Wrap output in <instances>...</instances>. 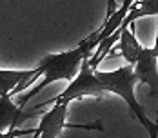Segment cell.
I'll list each match as a JSON object with an SVG mask.
<instances>
[{
	"label": "cell",
	"mask_w": 158,
	"mask_h": 138,
	"mask_svg": "<svg viewBox=\"0 0 158 138\" xmlns=\"http://www.w3.org/2000/svg\"><path fill=\"white\" fill-rule=\"evenodd\" d=\"M136 77L133 73V65H124L116 71H95L89 67L87 58L80 64L78 75L69 82V86L64 89L58 96L48 100L46 104H69L71 100H77L82 96H104L106 93H114L124 98L129 109L135 113V116L140 120L143 127L147 129L149 136H156L158 129L156 123H153L147 115L143 113L142 106L138 104L135 96V86H136Z\"/></svg>",
	"instance_id": "6da1fadb"
},
{
	"label": "cell",
	"mask_w": 158,
	"mask_h": 138,
	"mask_svg": "<svg viewBox=\"0 0 158 138\" xmlns=\"http://www.w3.org/2000/svg\"><path fill=\"white\" fill-rule=\"evenodd\" d=\"M91 51L93 49H89V46L85 44V40H82L75 49H69V51H64V53H56V55H46L42 58V62H40V65H38V69L44 75V80L38 82L31 91H27L18 100V107L24 109L26 102H29L35 94H38L44 87H48L49 84H53V82H58V80L71 82L73 78L78 75L80 64L85 58L91 56Z\"/></svg>",
	"instance_id": "7a4b0ae2"
},
{
	"label": "cell",
	"mask_w": 158,
	"mask_h": 138,
	"mask_svg": "<svg viewBox=\"0 0 158 138\" xmlns=\"http://www.w3.org/2000/svg\"><path fill=\"white\" fill-rule=\"evenodd\" d=\"M67 107L69 104H55L46 115H42L38 127H35V131L38 133V138H56L62 129L65 127H75V129H95V131H104L102 123H87V125H71L67 123Z\"/></svg>",
	"instance_id": "3957f363"
},
{
	"label": "cell",
	"mask_w": 158,
	"mask_h": 138,
	"mask_svg": "<svg viewBox=\"0 0 158 138\" xmlns=\"http://www.w3.org/2000/svg\"><path fill=\"white\" fill-rule=\"evenodd\" d=\"M133 73L138 82L149 86L151 94L158 93V71H156V47H142L138 58L133 65Z\"/></svg>",
	"instance_id": "277c9868"
},
{
	"label": "cell",
	"mask_w": 158,
	"mask_h": 138,
	"mask_svg": "<svg viewBox=\"0 0 158 138\" xmlns=\"http://www.w3.org/2000/svg\"><path fill=\"white\" fill-rule=\"evenodd\" d=\"M135 22H129L124 18V22L120 24V36H118V53L124 56L127 65H135V62L138 58L142 46L135 36Z\"/></svg>",
	"instance_id": "5b68a950"
},
{
	"label": "cell",
	"mask_w": 158,
	"mask_h": 138,
	"mask_svg": "<svg viewBox=\"0 0 158 138\" xmlns=\"http://www.w3.org/2000/svg\"><path fill=\"white\" fill-rule=\"evenodd\" d=\"M36 111L22 113V109L11 102V96H0V133H6L9 127H16L18 122L33 116Z\"/></svg>",
	"instance_id": "8992f818"
},
{
	"label": "cell",
	"mask_w": 158,
	"mask_h": 138,
	"mask_svg": "<svg viewBox=\"0 0 158 138\" xmlns=\"http://www.w3.org/2000/svg\"><path fill=\"white\" fill-rule=\"evenodd\" d=\"M35 75V69L31 71H13V69H0V96H11L24 80L31 78Z\"/></svg>",
	"instance_id": "52a82bcc"
},
{
	"label": "cell",
	"mask_w": 158,
	"mask_h": 138,
	"mask_svg": "<svg viewBox=\"0 0 158 138\" xmlns=\"http://www.w3.org/2000/svg\"><path fill=\"white\" fill-rule=\"evenodd\" d=\"M35 129H16V127H9L2 138H16V136H26V135H33Z\"/></svg>",
	"instance_id": "ba28073f"
},
{
	"label": "cell",
	"mask_w": 158,
	"mask_h": 138,
	"mask_svg": "<svg viewBox=\"0 0 158 138\" xmlns=\"http://www.w3.org/2000/svg\"><path fill=\"white\" fill-rule=\"evenodd\" d=\"M114 11H116V0H107V13H106V20H107Z\"/></svg>",
	"instance_id": "9c48e42d"
},
{
	"label": "cell",
	"mask_w": 158,
	"mask_h": 138,
	"mask_svg": "<svg viewBox=\"0 0 158 138\" xmlns=\"http://www.w3.org/2000/svg\"><path fill=\"white\" fill-rule=\"evenodd\" d=\"M33 138H38V133H36V131H35V133H33Z\"/></svg>",
	"instance_id": "30bf717a"
},
{
	"label": "cell",
	"mask_w": 158,
	"mask_h": 138,
	"mask_svg": "<svg viewBox=\"0 0 158 138\" xmlns=\"http://www.w3.org/2000/svg\"><path fill=\"white\" fill-rule=\"evenodd\" d=\"M2 136H4V133H0V138H2Z\"/></svg>",
	"instance_id": "8fae6325"
},
{
	"label": "cell",
	"mask_w": 158,
	"mask_h": 138,
	"mask_svg": "<svg viewBox=\"0 0 158 138\" xmlns=\"http://www.w3.org/2000/svg\"><path fill=\"white\" fill-rule=\"evenodd\" d=\"M151 138H156V136H151Z\"/></svg>",
	"instance_id": "7c38bea8"
}]
</instances>
